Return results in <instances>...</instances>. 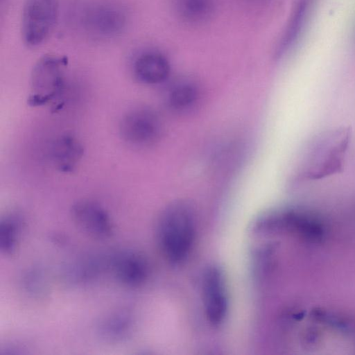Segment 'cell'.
I'll return each mask as SVG.
<instances>
[{
  "label": "cell",
  "mask_w": 355,
  "mask_h": 355,
  "mask_svg": "<svg viewBox=\"0 0 355 355\" xmlns=\"http://www.w3.org/2000/svg\"><path fill=\"white\" fill-rule=\"evenodd\" d=\"M195 234V216L189 205L175 202L164 210L158 224V241L168 261H184L192 249Z\"/></svg>",
  "instance_id": "6da1fadb"
},
{
  "label": "cell",
  "mask_w": 355,
  "mask_h": 355,
  "mask_svg": "<svg viewBox=\"0 0 355 355\" xmlns=\"http://www.w3.org/2000/svg\"><path fill=\"white\" fill-rule=\"evenodd\" d=\"M65 57L46 55L35 64L31 73L28 103L42 105L57 98L64 85Z\"/></svg>",
  "instance_id": "7a4b0ae2"
},
{
  "label": "cell",
  "mask_w": 355,
  "mask_h": 355,
  "mask_svg": "<svg viewBox=\"0 0 355 355\" xmlns=\"http://www.w3.org/2000/svg\"><path fill=\"white\" fill-rule=\"evenodd\" d=\"M58 14V0H24L21 20L24 44L29 47L43 44L52 33Z\"/></svg>",
  "instance_id": "3957f363"
},
{
  "label": "cell",
  "mask_w": 355,
  "mask_h": 355,
  "mask_svg": "<svg viewBox=\"0 0 355 355\" xmlns=\"http://www.w3.org/2000/svg\"><path fill=\"white\" fill-rule=\"evenodd\" d=\"M120 133L123 139L131 145L139 147L150 146L157 141L160 135V119L152 110H132L123 116Z\"/></svg>",
  "instance_id": "277c9868"
},
{
  "label": "cell",
  "mask_w": 355,
  "mask_h": 355,
  "mask_svg": "<svg viewBox=\"0 0 355 355\" xmlns=\"http://www.w3.org/2000/svg\"><path fill=\"white\" fill-rule=\"evenodd\" d=\"M127 23L123 9L112 2L101 1L90 5L85 11L83 24L92 35L112 37L121 33Z\"/></svg>",
  "instance_id": "5b68a950"
},
{
  "label": "cell",
  "mask_w": 355,
  "mask_h": 355,
  "mask_svg": "<svg viewBox=\"0 0 355 355\" xmlns=\"http://www.w3.org/2000/svg\"><path fill=\"white\" fill-rule=\"evenodd\" d=\"M202 301L207 320L220 325L227 313L228 299L223 271L216 266H209L202 277Z\"/></svg>",
  "instance_id": "8992f818"
},
{
  "label": "cell",
  "mask_w": 355,
  "mask_h": 355,
  "mask_svg": "<svg viewBox=\"0 0 355 355\" xmlns=\"http://www.w3.org/2000/svg\"><path fill=\"white\" fill-rule=\"evenodd\" d=\"M71 214L76 225L93 238L105 239L112 234L113 226L109 214L94 201L77 202L72 207Z\"/></svg>",
  "instance_id": "52a82bcc"
},
{
  "label": "cell",
  "mask_w": 355,
  "mask_h": 355,
  "mask_svg": "<svg viewBox=\"0 0 355 355\" xmlns=\"http://www.w3.org/2000/svg\"><path fill=\"white\" fill-rule=\"evenodd\" d=\"M110 261L114 277L123 285L137 287L146 282L148 265L146 258L137 251L128 249L117 251Z\"/></svg>",
  "instance_id": "ba28073f"
},
{
  "label": "cell",
  "mask_w": 355,
  "mask_h": 355,
  "mask_svg": "<svg viewBox=\"0 0 355 355\" xmlns=\"http://www.w3.org/2000/svg\"><path fill=\"white\" fill-rule=\"evenodd\" d=\"M133 74L141 83L155 85L164 82L171 71L167 57L157 50H146L135 59L132 65Z\"/></svg>",
  "instance_id": "9c48e42d"
},
{
  "label": "cell",
  "mask_w": 355,
  "mask_h": 355,
  "mask_svg": "<svg viewBox=\"0 0 355 355\" xmlns=\"http://www.w3.org/2000/svg\"><path fill=\"white\" fill-rule=\"evenodd\" d=\"M175 15L190 26L202 25L214 17L217 0H172Z\"/></svg>",
  "instance_id": "30bf717a"
},
{
  "label": "cell",
  "mask_w": 355,
  "mask_h": 355,
  "mask_svg": "<svg viewBox=\"0 0 355 355\" xmlns=\"http://www.w3.org/2000/svg\"><path fill=\"white\" fill-rule=\"evenodd\" d=\"M310 0H299L275 49L277 59L286 56L296 44L306 17Z\"/></svg>",
  "instance_id": "8fae6325"
},
{
  "label": "cell",
  "mask_w": 355,
  "mask_h": 355,
  "mask_svg": "<svg viewBox=\"0 0 355 355\" xmlns=\"http://www.w3.org/2000/svg\"><path fill=\"white\" fill-rule=\"evenodd\" d=\"M83 148L80 144L71 136L58 139L52 148V159L56 167L63 172H70L82 157Z\"/></svg>",
  "instance_id": "7c38bea8"
},
{
  "label": "cell",
  "mask_w": 355,
  "mask_h": 355,
  "mask_svg": "<svg viewBox=\"0 0 355 355\" xmlns=\"http://www.w3.org/2000/svg\"><path fill=\"white\" fill-rule=\"evenodd\" d=\"M198 89L196 85L189 80L173 82L167 91L166 101L175 111H185L191 108L197 101Z\"/></svg>",
  "instance_id": "4fadbf2b"
},
{
  "label": "cell",
  "mask_w": 355,
  "mask_h": 355,
  "mask_svg": "<svg viewBox=\"0 0 355 355\" xmlns=\"http://www.w3.org/2000/svg\"><path fill=\"white\" fill-rule=\"evenodd\" d=\"M132 320L125 311L114 313L105 318L98 326L100 337L107 342L125 338L130 332Z\"/></svg>",
  "instance_id": "5bb4252c"
},
{
  "label": "cell",
  "mask_w": 355,
  "mask_h": 355,
  "mask_svg": "<svg viewBox=\"0 0 355 355\" xmlns=\"http://www.w3.org/2000/svg\"><path fill=\"white\" fill-rule=\"evenodd\" d=\"M20 218L10 214L2 218L0 223V249L6 254H12L17 243Z\"/></svg>",
  "instance_id": "9a60e30c"
},
{
  "label": "cell",
  "mask_w": 355,
  "mask_h": 355,
  "mask_svg": "<svg viewBox=\"0 0 355 355\" xmlns=\"http://www.w3.org/2000/svg\"><path fill=\"white\" fill-rule=\"evenodd\" d=\"M247 3L254 6H259L266 4L270 0H243Z\"/></svg>",
  "instance_id": "2e32d148"
}]
</instances>
